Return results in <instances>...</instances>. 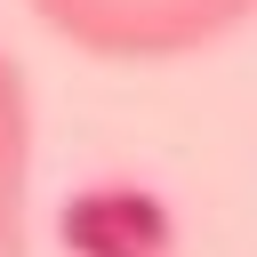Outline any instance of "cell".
Here are the masks:
<instances>
[{"mask_svg": "<svg viewBox=\"0 0 257 257\" xmlns=\"http://www.w3.org/2000/svg\"><path fill=\"white\" fill-rule=\"evenodd\" d=\"M24 201H32V96L16 56L0 48V257H24Z\"/></svg>", "mask_w": 257, "mask_h": 257, "instance_id": "7a4b0ae2", "label": "cell"}, {"mask_svg": "<svg viewBox=\"0 0 257 257\" xmlns=\"http://www.w3.org/2000/svg\"><path fill=\"white\" fill-rule=\"evenodd\" d=\"M32 16L112 64H169V56H201L217 40H233L257 0H32Z\"/></svg>", "mask_w": 257, "mask_h": 257, "instance_id": "6da1fadb", "label": "cell"}]
</instances>
